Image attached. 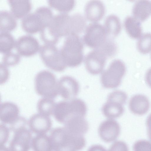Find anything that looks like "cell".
<instances>
[{
    "mask_svg": "<svg viewBox=\"0 0 151 151\" xmlns=\"http://www.w3.org/2000/svg\"><path fill=\"white\" fill-rule=\"evenodd\" d=\"M120 132V127L119 124L112 119H108L102 122L98 129L100 137L106 142L115 141L119 136Z\"/></svg>",
    "mask_w": 151,
    "mask_h": 151,
    "instance_id": "cell-15",
    "label": "cell"
},
{
    "mask_svg": "<svg viewBox=\"0 0 151 151\" xmlns=\"http://www.w3.org/2000/svg\"><path fill=\"white\" fill-rule=\"evenodd\" d=\"M0 107V120L3 124L11 125L19 117V109L15 104L5 102L1 104Z\"/></svg>",
    "mask_w": 151,
    "mask_h": 151,
    "instance_id": "cell-17",
    "label": "cell"
},
{
    "mask_svg": "<svg viewBox=\"0 0 151 151\" xmlns=\"http://www.w3.org/2000/svg\"><path fill=\"white\" fill-rule=\"evenodd\" d=\"M79 88L78 82L71 76H63L58 81V95L66 101L73 99L78 94Z\"/></svg>",
    "mask_w": 151,
    "mask_h": 151,
    "instance_id": "cell-13",
    "label": "cell"
},
{
    "mask_svg": "<svg viewBox=\"0 0 151 151\" xmlns=\"http://www.w3.org/2000/svg\"><path fill=\"white\" fill-rule=\"evenodd\" d=\"M41 58L45 65L54 71L61 72L67 66L59 50L54 45L45 44L40 47Z\"/></svg>",
    "mask_w": 151,
    "mask_h": 151,
    "instance_id": "cell-8",
    "label": "cell"
},
{
    "mask_svg": "<svg viewBox=\"0 0 151 151\" xmlns=\"http://www.w3.org/2000/svg\"><path fill=\"white\" fill-rule=\"evenodd\" d=\"M71 16L62 13L53 16L50 23L40 31V37L45 44H56L59 38L71 34Z\"/></svg>",
    "mask_w": 151,
    "mask_h": 151,
    "instance_id": "cell-2",
    "label": "cell"
},
{
    "mask_svg": "<svg viewBox=\"0 0 151 151\" xmlns=\"http://www.w3.org/2000/svg\"><path fill=\"white\" fill-rule=\"evenodd\" d=\"M87 111L86 105L83 100L74 99L56 103L53 115L57 121L64 124L73 117H84Z\"/></svg>",
    "mask_w": 151,
    "mask_h": 151,
    "instance_id": "cell-4",
    "label": "cell"
},
{
    "mask_svg": "<svg viewBox=\"0 0 151 151\" xmlns=\"http://www.w3.org/2000/svg\"><path fill=\"white\" fill-rule=\"evenodd\" d=\"M0 146L4 145L7 141L9 136V129L4 124H1Z\"/></svg>",
    "mask_w": 151,
    "mask_h": 151,
    "instance_id": "cell-36",
    "label": "cell"
},
{
    "mask_svg": "<svg viewBox=\"0 0 151 151\" xmlns=\"http://www.w3.org/2000/svg\"><path fill=\"white\" fill-rule=\"evenodd\" d=\"M146 125L148 136L151 140V114L147 117L146 120Z\"/></svg>",
    "mask_w": 151,
    "mask_h": 151,
    "instance_id": "cell-39",
    "label": "cell"
},
{
    "mask_svg": "<svg viewBox=\"0 0 151 151\" xmlns=\"http://www.w3.org/2000/svg\"><path fill=\"white\" fill-rule=\"evenodd\" d=\"M0 151H11L9 148L4 145L0 146Z\"/></svg>",
    "mask_w": 151,
    "mask_h": 151,
    "instance_id": "cell-41",
    "label": "cell"
},
{
    "mask_svg": "<svg viewBox=\"0 0 151 151\" xmlns=\"http://www.w3.org/2000/svg\"><path fill=\"white\" fill-rule=\"evenodd\" d=\"M65 126L70 130L77 133L83 135L88 131V124L84 117L77 116L69 120Z\"/></svg>",
    "mask_w": 151,
    "mask_h": 151,
    "instance_id": "cell-24",
    "label": "cell"
},
{
    "mask_svg": "<svg viewBox=\"0 0 151 151\" xmlns=\"http://www.w3.org/2000/svg\"><path fill=\"white\" fill-rule=\"evenodd\" d=\"M84 11L85 17L88 20L96 22L100 21L104 16L105 6L101 1H90L86 4Z\"/></svg>",
    "mask_w": 151,
    "mask_h": 151,
    "instance_id": "cell-18",
    "label": "cell"
},
{
    "mask_svg": "<svg viewBox=\"0 0 151 151\" xmlns=\"http://www.w3.org/2000/svg\"><path fill=\"white\" fill-rule=\"evenodd\" d=\"M9 148L11 151H29L31 147L32 137L30 131L24 127L14 132Z\"/></svg>",
    "mask_w": 151,
    "mask_h": 151,
    "instance_id": "cell-11",
    "label": "cell"
},
{
    "mask_svg": "<svg viewBox=\"0 0 151 151\" xmlns=\"http://www.w3.org/2000/svg\"><path fill=\"white\" fill-rule=\"evenodd\" d=\"M106 55L99 49H95L89 52L85 56L86 68L90 73L97 75L101 73L105 66Z\"/></svg>",
    "mask_w": 151,
    "mask_h": 151,
    "instance_id": "cell-12",
    "label": "cell"
},
{
    "mask_svg": "<svg viewBox=\"0 0 151 151\" xmlns=\"http://www.w3.org/2000/svg\"><path fill=\"white\" fill-rule=\"evenodd\" d=\"M28 124L31 131L37 134H45L50 129L52 125L49 116L40 113L32 115Z\"/></svg>",
    "mask_w": 151,
    "mask_h": 151,
    "instance_id": "cell-16",
    "label": "cell"
},
{
    "mask_svg": "<svg viewBox=\"0 0 151 151\" xmlns=\"http://www.w3.org/2000/svg\"><path fill=\"white\" fill-rule=\"evenodd\" d=\"M15 47L18 54L29 57L39 51L40 46L37 40L30 35H24L19 37L15 42Z\"/></svg>",
    "mask_w": 151,
    "mask_h": 151,
    "instance_id": "cell-14",
    "label": "cell"
},
{
    "mask_svg": "<svg viewBox=\"0 0 151 151\" xmlns=\"http://www.w3.org/2000/svg\"><path fill=\"white\" fill-rule=\"evenodd\" d=\"M16 19L11 12L6 10L1 11L0 32H8L14 30L17 25Z\"/></svg>",
    "mask_w": 151,
    "mask_h": 151,
    "instance_id": "cell-26",
    "label": "cell"
},
{
    "mask_svg": "<svg viewBox=\"0 0 151 151\" xmlns=\"http://www.w3.org/2000/svg\"><path fill=\"white\" fill-rule=\"evenodd\" d=\"M53 16L51 10L46 6L38 8L35 11L22 19V29L26 32L33 34L41 31L50 22Z\"/></svg>",
    "mask_w": 151,
    "mask_h": 151,
    "instance_id": "cell-5",
    "label": "cell"
},
{
    "mask_svg": "<svg viewBox=\"0 0 151 151\" xmlns=\"http://www.w3.org/2000/svg\"><path fill=\"white\" fill-rule=\"evenodd\" d=\"M132 13L133 17L141 22L147 19L151 14V2L148 0H139L134 4Z\"/></svg>",
    "mask_w": 151,
    "mask_h": 151,
    "instance_id": "cell-21",
    "label": "cell"
},
{
    "mask_svg": "<svg viewBox=\"0 0 151 151\" xmlns=\"http://www.w3.org/2000/svg\"><path fill=\"white\" fill-rule=\"evenodd\" d=\"M15 42L13 36L8 32H0V52L5 54L10 52L15 46Z\"/></svg>",
    "mask_w": 151,
    "mask_h": 151,
    "instance_id": "cell-28",
    "label": "cell"
},
{
    "mask_svg": "<svg viewBox=\"0 0 151 151\" xmlns=\"http://www.w3.org/2000/svg\"><path fill=\"white\" fill-rule=\"evenodd\" d=\"M98 49L101 50L107 58H111L116 54L117 47L113 39L107 37L104 43Z\"/></svg>",
    "mask_w": 151,
    "mask_h": 151,
    "instance_id": "cell-32",
    "label": "cell"
},
{
    "mask_svg": "<svg viewBox=\"0 0 151 151\" xmlns=\"http://www.w3.org/2000/svg\"></svg>",
    "mask_w": 151,
    "mask_h": 151,
    "instance_id": "cell-42",
    "label": "cell"
},
{
    "mask_svg": "<svg viewBox=\"0 0 151 151\" xmlns=\"http://www.w3.org/2000/svg\"><path fill=\"white\" fill-rule=\"evenodd\" d=\"M127 98V94L121 91H115L108 95L102 110L104 115L110 119L120 116L124 111L123 105Z\"/></svg>",
    "mask_w": 151,
    "mask_h": 151,
    "instance_id": "cell-9",
    "label": "cell"
},
{
    "mask_svg": "<svg viewBox=\"0 0 151 151\" xmlns=\"http://www.w3.org/2000/svg\"><path fill=\"white\" fill-rule=\"evenodd\" d=\"M137 46L138 51L142 54H147L151 52V33L142 34L138 38Z\"/></svg>",
    "mask_w": 151,
    "mask_h": 151,
    "instance_id": "cell-31",
    "label": "cell"
},
{
    "mask_svg": "<svg viewBox=\"0 0 151 151\" xmlns=\"http://www.w3.org/2000/svg\"><path fill=\"white\" fill-rule=\"evenodd\" d=\"M108 151H129V149L125 142L119 140L114 142L111 146Z\"/></svg>",
    "mask_w": 151,
    "mask_h": 151,
    "instance_id": "cell-35",
    "label": "cell"
},
{
    "mask_svg": "<svg viewBox=\"0 0 151 151\" xmlns=\"http://www.w3.org/2000/svg\"><path fill=\"white\" fill-rule=\"evenodd\" d=\"M150 106L147 98L144 95L138 94L133 96L129 102L130 111L134 114L142 115L148 111Z\"/></svg>",
    "mask_w": 151,
    "mask_h": 151,
    "instance_id": "cell-19",
    "label": "cell"
},
{
    "mask_svg": "<svg viewBox=\"0 0 151 151\" xmlns=\"http://www.w3.org/2000/svg\"><path fill=\"white\" fill-rule=\"evenodd\" d=\"M124 26L128 35L133 39H138L142 34L141 22L133 16H128L125 18Z\"/></svg>",
    "mask_w": 151,
    "mask_h": 151,
    "instance_id": "cell-22",
    "label": "cell"
},
{
    "mask_svg": "<svg viewBox=\"0 0 151 151\" xmlns=\"http://www.w3.org/2000/svg\"><path fill=\"white\" fill-rule=\"evenodd\" d=\"M49 5L58 11L65 13L71 11L75 5L74 0H48Z\"/></svg>",
    "mask_w": 151,
    "mask_h": 151,
    "instance_id": "cell-30",
    "label": "cell"
},
{
    "mask_svg": "<svg viewBox=\"0 0 151 151\" xmlns=\"http://www.w3.org/2000/svg\"><path fill=\"white\" fill-rule=\"evenodd\" d=\"M35 83L36 93L43 97L54 99L58 95V81L55 75L49 71L43 70L38 73Z\"/></svg>",
    "mask_w": 151,
    "mask_h": 151,
    "instance_id": "cell-6",
    "label": "cell"
},
{
    "mask_svg": "<svg viewBox=\"0 0 151 151\" xmlns=\"http://www.w3.org/2000/svg\"><path fill=\"white\" fill-rule=\"evenodd\" d=\"M72 32L71 34L78 35L82 33L86 28L85 18L81 14L77 13L71 16Z\"/></svg>",
    "mask_w": 151,
    "mask_h": 151,
    "instance_id": "cell-29",
    "label": "cell"
},
{
    "mask_svg": "<svg viewBox=\"0 0 151 151\" xmlns=\"http://www.w3.org/2000/svg\"><path fill=\"white\" fill-rule=\"evenodd\" d=\"M11 13L17 19L24 17L31 9L32 5L29 0H8Z\"/></svg>",
    "mask_w": 151,
    "mask_h": 151,
    "instance_id": "cell-20",
    "label": "cell"
},
{
    "mask_svg": "<svg viewBox=\"0 0 151 151\" xmlns=\"http://www.w3.org/2000/svg\"><path fill=\"white\" fill-rule=\"evenodd\" d=\"M104 27L107 37L113 39L121 31L122 26L119 19L114 14L108 16L105 20Z\"/></svg>",
    "mask_w": 151,
    "mask_h": 151,
    "instance_id": "cell-23",
    "label": "cell"
},
{
    "mask_svg": "<svg viewBox=\"0 0 151 151\" xmlns=\"http://www.w3.org/2000/svg\"><path fill=\"white\" fill-rule=\"evenodd\" d=\"M20 60L19 54L10 52L4 54L3 56L2 63L6 66H13L17 64Z\"/></svg>",
    "mask_w": 151,
    "mask_h": 151,
    "instance_id": "cell-33",
    "label": "cell"
},
{
    "mask_svg": "<svg viewBox=\"0 0 151 151\" xmlns=\"http://www.w3.org/2000/svg\"><path fill=\"white\" fill-rule=\"evenodd\" d=\"M1 70L2 72V78L1 79L2 80L1 81V83L3 84L5 83L8 79L9 72L6 66L3 63L0 64Z\"/></svg>",
    "mask_w": 151,
    "mask_h": 151,
    "instance_id": "cell-37",
    "label": "cell"
},
{
    "mask_svg": "<svg viewBox=\"0 0 151 151\" xmlns=\"http://www.w3.org/2000/svg\"><path fill=\"white\" fill-rule=\"evenodd\" d=\"M55 104L53 99L43 97L38 102V111L40 114L49 116L53 115Z\"/></svg>",
    "mask_w": 151,
    "mask_h": 151,
    "instance_id": "cell-27",
    "label": "cell"
},
{
    "mask_svg": "<svg viewBox=\"0 0 151 151\" xmlns=\"http://www.w3.org/2000/svg\"><path fill=\"white\" fill-rule=\"evenodd\" d=\"M145 80L147 84L151 88V68L148 69L146 72Z\"/></svg>",
    "mask_w": 151,
    "mask_h": 151,
    "instance_id": "cell-40",
    "label": "cell"
},
{
    "mask_svg": "<svg viewBox=\"0 0 151 151\" xmlns=\"http://www.w3.org/2000/svg\"><path fill=\"white\" fill-rule=\"evenodd\" d=\"M126 71V67L122 61L119 59L114 60L101 74V82L103 86L107 88H117L121 84Z\"/></svg>",
    "mask_w": 151,
    "mask_h": 151,
    "instance_id": "cell-7",
    "label": "cell"
},
{
    "mask_svg": "<svg viewBox=\"0 0 151 151\" xmlns=\"http://www.w3.org/2000/svg\"><path fill=\"white\" fill-rule=\"evenodd\" d=\"M87 151H107L102 146L99 145H93L90 147Z\"/></svg>",
    "mask_w": 151,
    "mask_h": 151,
    "instance_id": "cell-38",
    "label": "cell"
},
{
    "mask_svg": "<svg viewBox=\"0 0 151 151\" xmlns=\"http://www.w3.org/2000/svg\"><path fill=\"white\" fill-rule=\"evenodd\" d=\"M31 147L33 151H53L50 137L45 134H37L32 138Z\"/></svg>",
    "mask_w": 151,
    "mask_h": 151,
    "instance_id": "cell-25",
    "label": "cell"
},
{
    "mask_svg": "<svg viewBox=\"0 0 151 151\" xmlns=\"http://www.w3.org/2000/svg\"><path fill=\"white\" fill-rule=\"evenodd\" d=\"M107 37L104 26L93 23L89 24L86 28L82 40L87 46L95 49L100 48Z\"/></svg>",
    "mask_w": 151,
    "mask_h": 151,
    "instance_id": "cell-10",
    "label": "cell"
},
{
    "mask_svg": "<svg viewBox=\"0 0 151 151\" xmlns=\"http://www.w3.org/2000/svg\"><path fill=\"white\" fill-rule=\"evenodd\" d=\"M50 137L53 151H78L86 144L83 135L72 131L65 126L53 129Z\"/></svg>",
    "mask_w": 151,
    "mask_h": 151,
    "instance_id": "cell-1",
    "label": "cell"
},
{
    "mask_svg": "<svg viewBox=\"0 0 151 151\" xmlns=\"http://www.w3.org/2000/svg\"><path fill=\"white\" fill-rule=\"evenodd\" d=\"M83 42L77 35L71 34L66 37L60 51L67 66L74 67L82 63L83 59Z\"/></svg>",
    "mask_w": 151,
    "mask_h": 151,
    "instance_id": "cell-3",
    "label": "cell"
},
{
    "mask_svg": "<svg viewBox=\"0 0 151 151\" xmlns=\"http://www.w3.org/2000/svg\"><path fill=\"white\" fill-rule=\"evenodd\" d=\"M134 151H151V142L146 140L136 142L133 147Z\"/></svg>",
    "mask_w": 151,
    "mask_h": 151,
    "instance_id": "cell-34",
    "label": "cell"
}]
</instances>
